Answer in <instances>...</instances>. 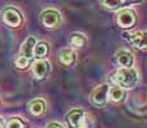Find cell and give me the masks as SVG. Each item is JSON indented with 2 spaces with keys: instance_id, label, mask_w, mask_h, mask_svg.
Returning <instances> with one entry per match:
<instances>
[{
  "instance_id": "obj_13",
  "label": "cell",
  "mask_w": 147,
  "mask_h": 128,
  "mask_svg": "<svg viewBox=\"0 0 147 128\" xmlns=\"http://www.w3.org/2000/svg\"><path fill=\"white\" fill-rule=\"evenodd\" d=\"M30 112L36 116L44 114L45 113V102L42 100H33L30 104Z\"/></svg>"
},
{
  "instance_id": "obj_18",
  "label": "cell",
  "mask_w": 147,
  "mask_h": 128,
  "mask_svg": "<svg viewBox=\"0 0 147 128\" xmlns=\"http://www.w3.org/2000/svg\"><path fill=\"white\" fill-rule=\"evenodd\" d=\"M28 63H30V59H27V58H24V56H19L18 59H17V62H16V64H17V67L18 68H26Z\"/></svg>"
},
{
  "instance_id": "obj_20",
  "label": "cell",
  "mask_w": 147,
  "mask_h": 128,
  "mask_svg": "<svg viewBox=\"0 0 147 128\" xmlns=\"http://www.w3.org/2000/svg\"><path fill=\"white\" fill-rule=\"evenodd\" d=\"M141 1H143V0H125V4H137Z\"/></svg>"
},
{
  "instance_id": "obj_12",
  "label": "cell",
  "mask_w": 147,
  "mask_h": 128,
  "mask_svg": "<svg viewBox=\"0 0 147 128\" xmlns=\"http://www.w3.org/2000/svg\"><path fill=\"white\" fill-rule=\"evenodd\" d=\"M107 95H109L110 99H111L113 101H115V102L123 101L124 98H125V92H124L123 87H120V86L110 87V89H109V93H107Z\"/></svg>"
},
{
  "instance_id": "obj_11",
  "label": "cell",
  "mask_w": 147,
  "mask_h": 128,
  "mask_svg": "<svg viewBox=\"0 0 147 128\" xmlns=\"http://www.w3.org/2000/svg\"><path fill=\"white\" fill-rule=\"evenodd\" d=\"M59 59H60V62L63 63L64 65H72L73 63H74L76 60V54L74 51H73L72 49H63L60 51V54H59Z\"/></svg>"
},
{
  "instance_id": "obj_10",
  "label": "cell",
  "mask_w": 147,
  "mask_h": 128,
  "mask_svg": "<svg viewBox=\"0 0 147 128\" xmlns=\"http://www.w3.org/2000/svg\"><path fill=\"white\" fill-rule=\"evenodd\" d=\"M35 46H36V39L33 37V36H30V37L23 42V45H22V47H21V54H22L21 56L31 59L33 56V49H35Z\"/></svg>"
},
{
  "instance_id": "obj_9",
  "label": "cell",
  "mask_w": 147,
  "mask_h": 128,
  "mask_svg": "<svg viewBox=\"0 0 147 128\" xmlns=\"http://www.w3.org/2000/svg\"><path fill=\"white\" fill-rule=\"evenodd\" d=\"M115 58L118 63L124 68H131L133 65V55L128 50H119L115 54Z\"/></svg>"
},
{
  "instance_id": "obj_15",
  "label": "cell",
  "mask_w": 147,
  "mask_h": 128,
  "mask_svg": "<svg viewBox=\"0 0 147 128\" xmlns=\"http://www.w3.org/2000/svg\"><path fill=\"white\" fill-rule=\"evenodd\" d=\"M33 53H35V55L37 56V58H45V56L47 55V53H49V47H47V45L45 44V42H40V44H36L35 49H33Z\"/></svg>"
},
{
  "instance_id": "obj_17",
  "label": "cell",
  "mask_w": 147,
  "mask_h": 128,
  "mask_svg": "<svg viewBox=\"0 0 147 128\" xmlns=\"http://www.w3.org/2000/svg\"><path fill=\"white\" fill-rule=\"evenodd\" d=\"M7 128H24V124L21 119L18 118H12L7 123Z\"/></svg>"
},
{
  "instance_id": "obj_1",
  "label": "cell",
  "mask_w": 147,
  "mask_h": 128,
  "mask_svg": "<svg viewBox=\"0 0 147 128\" xmlns=\"http://www.w3.org/2000/svg\"><path fill=\"white\" fill-rule=\"evenodd\" d=\"M115 81L118 82V86L124 89H132L138 82L137 70L133 68H121L115 73Z\"/></svg>"
},
{
  "instance_id": "obj_4",
  "label": "cell",
  "mask_w": 147,
  "mask_h": 128,
  "mask_svg": "<svg viewBox=\"0 0 147 128\" xmlns=\"http://www.w3.org/2000/svg\"><path fill=\"white\" fill-rule=\"evenodd\" d=\"M3 21L5 24L10 26V27H18L22 23V16L14 8H7L3 12Z\"/></svg>"
},
{
  "instance_id": "obj_6",
  "label": "cell",
  "mask_w": 147,
  "mask_h": 128,
  "mask_svg": "<svg viewBox=\"0 0 147 128\" xmlns=\"http://www.w3.org/2000/svg\"><path fill=\"white\" fill-rule=\"evenodd\" d=\"M107 93H109V86L107 85H101L92 92L91 100L96 106H104L107 100Z\"/></svg>"
},
{
  "instance_id": "obj_14",
  "label": "cell",
  "mask_w": 147,
  "mask_h": 128,
  "mask_svg": "<svg viewBox=\"0 0 147 128\" xmlns=\"http://www.w3.org/2000/svg\"><path fill=\"white\" fill-rule=\"evenodd\" d=\"M70 44L73 45L74 47H82L86 45L87 42V39L83 33H78V32H74L70 35V39H69Z\"/></svg>"
},
{
  "instance_id": "obj_19",
  "label": "cell",
  "mask_w": 147,
  "mask_h": 128,
  "mask_svg": "<svg viewBox=\"0 0 147 128\" xmlns=\"http://www.w3.org/2000/svg\"><path fill=\"white\" fill-rule=\"evenodd\" d=\"M46 128H64V127L61 126L60 123H55V122H53V123L47 124V127H46Z\"/></svg>"
},
{
  "instance_id": "obj_21",
  "label": "cell",
  "mask_w": 147,
  "mask_h": 128,
  "mask_svg": "<svg viewBox=\"0 0 147 128\" xmlns=\"http://www.w3.org/2000/svg\"><path fill=\"white\" fill-rule=\"evenodd\" d=\"M3 126H4V123H3V121L0 119V128H3Z\"/></svg>"
},
{
  "instance_id": "obj_7",
  "label": "cell",
  "mask_w": 147,
  "mask_h": 128,
  "mask_svg": "<svg viewBox=\"0 0 147 128\" xmlns=\"http://www.w3.org/2000/svg\"><path fill=\"white\" fill-rule=\"evenodd\" d=\"M129 41L137 49H147V31H140V32H136L133 35H131Z\"/></svg>"
},
{
  "instance_id": "obj_16",
  "label": "cell",
  "mask_w": 147,
  "mask_h": 128,
  "mask_svg": "<svg viewBox=\"0 0 147 128\" xmlns=\"http://www.w3.org/2000/svg\"><path fill=\"white\" fill-rule=\"evenodd\" d=\"M101 1V5L106 9H110V10H114V9H118V8L121 5V0H100Z\"/></svg>"
},
{
  "instance_id": "obj_8",
  "label": "cell",
  "mask_w": 147,
  "mask_h": 128,
  "mask_svg": "<svg viewBox=\"0 0 147 128\" xmlns=\"http://www.w3.org/2000/svg\"><path fill=\"white\" fill-rule=\"evenodd\" d=\"M33 74H35L36 78L41 79L44 77H46V74L50 72V63L46 60H37L35 64H33Z\"/></svg>"
},
{
  "instance_id": "obj_5",
  "label": "cell",
  "mask_w": 147,
  "mask_h": 128,
  "mask_svg": "<svg viewBox=\"0 0 147 128\" xmlns=\"http://www.w3.org/2000/svg\"><path fill=\"white\" fill-rule=\"evenodd\" d=\"M68 122L73 128H83L86 126V114L81 109H73L67 115Z\"/></svg>"
},
{
  "instance_id": "obj_2",
  "label": "cell",
  "mask_w": 147,
  "mask_h": 128,
  "mask_svg": "<svg viewBox=\"0 0 147 128\" xmlns=\"http://www.w3.org/2000/svg\"><path fill=\"white\" fill-rule=\"evenodd\" d=\"M40 19H41V23L46 28H54L60 24L61 16H60V13L55 9H46L41 13Z\"/></svg>"
},
{
  "instance_id": "obj_3",
  "label": "cell",
  "mask_w": 147,
  "mask_h": 128,
  "mask_svg": "<svg viewBox=\"0 0 147 128\" xmlns=\"http://www.w3.org/2000/svg\"><path fill=\"white\" fill-rule=\"evenodd\" d=\"M118 24L123 28H131L136 23V13L132 9H123L118 13Z\"/></svg>"
}]
</instances>
